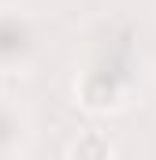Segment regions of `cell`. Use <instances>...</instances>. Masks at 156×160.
Here are the masks:
<instances>
[{
    "label": "cell",
    "instance_id": "1",
    "mask_svg": "<svg viewBox=\"0 0 156 160\" xmlns=\"http://www.w3.org/2000/svg\"><path fill=\"white\" fill-rule=\"evenodd\" d=\"M130 97V78L119 60H100L85 67L75 82V101L85 112H119Z\"/></svg>",
    "mask_w": 156,
    "mask_h": 160
},
{
    "label": "cell",
    "instance_id": "2",
    "mask_svg": "<svg viewBox=\"0 0 156 160\" xmlns=\"http://www.w3.org/2000/svg\"><path fill=\"white\" fill-rule=\"evenodd\" d=\"M37 56V22L22 8H0V71H19Z\"/></svg>",
    "mask_w": 156,
    "mask_h": 160
},
{
    "label": "cell",
    "instance_id": "3",
    "mask_svg": "<svg viewBox=\"0 0 156 160\" xmlns=\"http://www.w3.org/2000/svg\"><path fill=\"white\" fill-rule=\"evenodd\" d=\"M30 142V119L19 104L0 101V160H15Z\"/></svg>",
    "mask_w": 156,
    "mask_h": 160
},
{
    "label": "cell",
    "instance_id": "4",
    "mask_svg": "<svg viewBox=\"0 0 156 160\" xmlns=\"http://www.w3.org/2000/svg\"><path fill=\"white\" fill-rule=\"evenodd\" d=\"M67 160H115V145L100 127H85L78 130V138L67 149Z\"/></svg>",
    "mask_w": 156,
    "mask_h": 160
}]
</instances>
